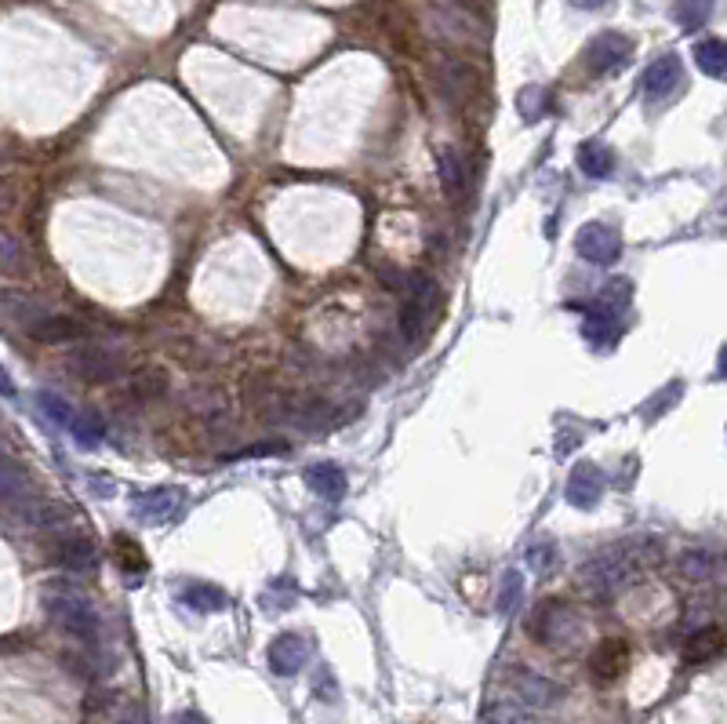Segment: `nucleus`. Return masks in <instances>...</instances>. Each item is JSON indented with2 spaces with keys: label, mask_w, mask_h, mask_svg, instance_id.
Masks as SVG:
<instances>
[{
  "label": "nucleus",
  "mask_w": 727,
  "mask_h": 724,
  "mask_svg": "<svg viewBox=\"0 0 727 724\" xmlns=\"http://www.w3.org/2000/svg\"><path fill=\"white\" fill-rule=\"evenodd\" d=\"M695 62L698 70L706 73V77H713V81H720L727 73V51H724V41H717V37H706V41L695 44Z\"/></svg>",
  "instance_id": "393cba45"
},
{
  "label": "nucleus",
  "mask_w": 727,
  "mask_h": 724,
  "mask_svg": "<svg viewBox=\"0 0 727 724\" xmlns=\"http://www.w3.org/2000/svg\"><path fill=\"white\" fill-rule=\"evenodd\" d=\"M40 495L33 477L15 463H0V506L11 513H19L22 521H30V513L37 510Z\"/></svg>",
  "instance_id": "0eeeda50"
},
{
  "label": "nucleus",
  "mask_w": 727,
  "mask_h": 724,
  "mask_svg": "<svg viewBox=\"0 0 727 724\" xmlns=\"http://www.w3.org/2000/svg\"><path fill=\"white\" fill-rule=\"evenodd\" d=\"M520 601H524V575L506 572V575H502V586H498V612H502V615L517 612Z\"/></svg>",
  "instance_id": "c85d7f7f"
},
{
  "label": "nucleus",
  "mask_w": 727,
  "mask_h": 724,
  "mask_svg": "<svg viewBox=\"0 0 727 724\" xmlns=\"http://www.w3.org/2000/svg\"><path fill=\"white\" fill-rule=\"evenodd\" d=\"M528 634L535 637L538 644H546L553 652H575L582 637H586V623H582V615L564 601H542L531 612L528 619Z\"/></svg>",
  "instance_id": "f03ea898"
},
{
  "label": "nucleus",
  "mask_w": 727,
  "mask_h": 724,
  "mask_svg": "<svg viewBox=\"0 0 727 724\" xmlns=\"http://www.w3.org/2000/svg\"><path fill=\"white\" fill-rule=\"evenodd\" d=\"M629 59H633V41H629L626 33H615V30L593 37L586 48V66H589V73H597V77L626 70Z\"/></svg>",
  "instance_id": "423d86ee"
},
{
  "label": "nucleus",
  "mask_w": 727,
  "mask_h": 724,
  "mask_svg": "<svg viewBox=\"0 0 727 724\" xmlns=\"http://www.w3.org/2000/svg\"><path fill=\"white\" fill-rule=\"evenodd\" d=\"M37 408H40V412H44V415H48V419H51V423H55V426H70V423H73V415H77V412H73V404H70V401H62V397H55V393H48V390L37 393Z\"/></svg>",
  "instance_id": "473e14b6"
},
{
  "label": "nucleus",
  "mask_w": 727,
  "mask_h": 724,
  "mask_svg": "<svg viewBox=\"0 0 727 724\" xmlns=\"http://www.w3.org/2000/svg\"><path fill=\"white\" fill-rule=\"evenodd\" d=\"M30 335L37 342H44V346H66V342L84 339V324L66 317V313H44L30 328Z\"/></svg>",
  "instance_id": "2eb2a0df"
},
{
  "label": "nucleus",
  "mask_w": 727,
  "mask_h": 724,
  "mask_svg": "<svg viewBox=\"0 0 727 724\" xmlns=\"http://www.w3.org/2000/svg\"><path fill=\"white\" fill-rule=\"evenodd\" d=\"M680 77H684V66H680L677 55H658L648 70H644V81H640V88H644V95H648V99H666L669 91L680 84Z\"/></svg>",
  "instance_id": "4468645a"
},
{
  "label": "nucleus",
  "mask_w": 727,
  "mask_h": 724,
  "mask_svg": "<svg viewBox=\"0 0 727 724\" xmlns=\"http://www.w3.org/2000/svg\"><path fill=\"white\" fill-rule=\"evenodd\" d=\"M513 692H517L524 710H546V706L560 703V684H553L549 677L531 674V670H517L513 674Z\"/></svg>",
  "instance_id": "9b49d317"
},
{
  "label": "nucleus",
  "mask_w": 727,
  "mask_h": 724,
  "mask_svg": "<svg viewBox=\"0 0 727 724\" xmlns=\"http://www.w3.org/2000/svg\"><path fill=\"white\" fill-rule=\"evenodd\" d=\"M66 430L73 433V441L80 444V448H99L102 444V423L95 419V415H73V423L66 426Z\"/></svg>",
  "instance_id": "7c9ffc66"
},
{
  "label": "nucleus",
  "mask_w": 727,
  "mask_h": 724,
  "mask_svg": "<svg viewBox=\"0 0 727 724\" xmlns=\"http://www.w3.org/2000/svg\"><path fill=\"white\" fill-rule=\"evenodd\" d=\"M426 26L444 44H484V26L462 4H433L426 11Z\"/></svg>",
  "instance_id": "20e7f679"
},
{
  "label": "nucleus",
  "mask_w": 727,
  "mask_h": 724,
  "mask_svg": "<svg viewBox=\"0 0 727 724\" xmlns=\"http://www.w3.org/2000/svg\"><path fill=\"white\" fill-rule=\"evenodd\" d=\"M30 270V252H26V241L19 233H11L0 226V273L4 277H19V273Z\"/></svg>",
  "instance_id": "6ab92c4d"
},
{
  "label": "nucleus",
  "mask_w": 727,
  "mask_h": 724,
  "mask_svg": "<svg viewBox=\"0 0 727 724\" xmlns=\"http://www.w3.org/2000/svg\"><path fill=\"white\" fill-rule=\"evenodd\" d=\"M171 724H208L204 717L197 714V710H186V714H175L171 717Z\"/></svg>",
  "instance_id": "c9c22d12"
},
{
  "label": "nucleus",
  "mask_w": 727,
  "mask_h": 724,
  "mask_svg": "<svg viewBox=\"0 0 727 724\" xmlns=\"http://www.w3.org/2000/svg\"><path fill=\"white\" fill-rule=\"evenodd\" d=\"M95 492H99V495H110V481H106V477H95Z\"/></svg>",
  "instance_id": "4c0bfd02"
},
{
  "label": "nucleus",
  "mask_w": 727,
  "mask_h": 724,
  "mask_svg": "<svg viewBox=\"0 0 727 724\" xmlns=\"http://www.w3.org/2000/svg\"><path fill=\"white\" fill-rule=\"evenodd\" d=\"M120 724H146V717H139V714H131V717H124Z\"/></svg>",
  "instance_id": "ea45409f"
},
{
  "label": "nucleus",
  "mask_w": 727,
  "mask_h": 724,
  "mask_svg": "<svg viewBox=\"0 0 727 724\" xmlns=\"http://www.w3.org/2000/svg\"><path fill=\"white\" fill-rule=\"evenodd\" d=\"M680 393H684V386H680V383L666 386V390L658 393V401H655V404H648V408H640V415H644V419H655V415L662 412V408H666L669 401H677Z\"/></svg>",
  "instance_id": "f704fd0d"
},
{
  "label": "nucleus",
  "mask_w": 727,
  "mask_h": 724,
  "mask_svg": "<svg viewBox=\"0 0 727 724\" xmlns=\"http://www.w3.org/2000/svg\"><path fill=\"white\" fill-rule=\"evenodd\" d=\"M0 306H4V313H8L11 321H19L26 332H30L33 324L44 317V302H37L33 295H26V292H0Z\"/></svg>",
  "instance_id": "412c9836"
},
{
  "label": "nucleus",
  "mask_w": 727,
  "mask_h": 724,
  "mask_svg": "<svg viewBox=\"0 0 727 724\" xmlns=\"http://www.w3.org/2000/svg\"><path fill=\"white\" fill-rule=\"evenodd\" d=\"M626 644L622 641H604L593 652V659H589V666H593V674H597V681H615V677H622V670H626Z\"/></svg>",
  "instance_id": "a211bd4d"
},
{
  "label": "nucleus",
  "mask_w": 727,
  "mask_h": 724,
  "mask_svg": "<svg viewBox=\"0 0 727 724\" xmlns=\"http://www.w3.org/2000/svg\"><path fill=\"white\" fill-rule=\"evenodd\" d=\"M437 302H440V292L429 277H422V273L408 277V299H404V310H400V332H404V339L411 342L426 332L433 313H437Z\"/></svg>",
  "instance_id": "39448f33"
},
{
  "label": "nucleus",
  "mask_w": 727,
  "mask_h": 724,
  "mask_svg": "<svg viewBox=\"0 0 727 724\" xmlns=\"http://www.w3.org/2000/svg\"><path fill=\"white\" fill-rule=\"evenodd\" d=\"M524 557H528V568L535 575H553L557 572V564H560L557 546H549V543H531Z\"/></svg>",
  "instance_id": "2f4dec72"
},
{
  "label": "nucleus",
  "mask_w": 727,
  "mask_h": 724,
  "mask_svg": "<svg viewBox=\"0 0 727 724\" xmlns=\"http://www.w3.org/2000/svg\"><path fill=\"white\" fill-rule=\"evenodd\" d=\"M604 495V473L597 463H578L568 477V503L575 510H593Z\"/></svg>",
  "instance_id": "f8f14e48"
},
{
  "label": "nucleus",
  "mask_w": 727,
  "mask_h": 724,
  "mask_svg": "<svg viewBox=\"0 0 727 724\" xmlns=\"http://www.w3.org/2000/svg\"><path fill=\"white\" fill-rule=\"evenodd\" d=\"M40 601H44L48 619L59 626L62 634L77 637V641H84V644H99L102 619L80 586L66 583V579H51V583H44V590H40Z\"/></svg>",
  "instance_id": "f257e3e1"
},
{
  "label": "nucleus",
  "mask_w": 727,
  "mask_h": 724,
  "mask_svg": "<svg viewBox=\"0 0 727 724\" xmlns=\"http://www.w3.org/2000/svg\"><path fill=\"white\" fill-rule=\"evenodd\" d=\"M575 252L586 262H593V266H611L622 255V237L608 222H586L575 233Z\"/></svg>",
  "instance_id": "6e6552de"
},
{
  "label": "nucleus",
  "mask_w": 727,
  "mask_h": 724,
  "mask_svg": "<svg viewBox=\"0 0 727 724\" xmlns=\"http://www.w3.org/2000/svg\"><path fill=\"white\" fill-rule=\"evenodd\" d=\"M437 175L451 197H459V193L466 190V161H462V153L455 150V146H444V150L437 153Z\"/></svg>",
  "instance_id": "4be33fe9"
},
{
  "label": "nucleus",
  "mask_w": 727,
  "mask_h": 724,
  "mask_svg": "<svg viewBox=\"0 0 727 724\" xmlns=\"http://www.w3.org/2000/svg\"><path fill=\"white\" fill-rule=\"evenodd\" d=\"M680 572L688 575V579H695V583H702V579H709V575L717 572V557L709 554V550H684L680 554Z\"/></svg>",
  "instance_id": "bb28decb"
},
{
  "label": "nucleus",
  "mask_w": 727,
  "mask_h": 724,
  "mask_svg": "<svg viewBox=\"0 0 727 724\" xmlns=\"http://www.w3.org/2000/svg\"><path fill=\"white\" fill-rule=\"evenodd\" d=\"M578 168H582V175H589V179H608L611 171H615V153L597 139L582 142V146H578Z\"/></svg>",
  "instance_id": "aec40b11"
},
{
  "label": "nucleus",
  "mask_w": 727,
  "mask_h": 724,
  "mask_svg": "<svg viewBox=\"0 0 727 724\" xmlns=\"http://www.w3.org/2000/svg\"><path fill=\"white\" fill-rule=\"evenodd\" d=\"M179 510H182L179 488H153V492H142L139 499H135V517H139L142 524L171 521Z\"/></svg>",
  "instance_id": "ddd939ff"
},
{
  "label": "nucleus",
  "mask_w": 727,
  "mask_h": 724,
  "mask_svg": "<svg viewBox=\"0 0 727 724\" xmlns=\"http://www.w3.org/2000/svg\"><path fill=\"white\" fill-rule=\"evenodd\" d=\"M517 106H520V117H524L528 124L542 121V117H546V110H549V91L538 88V84H531V88L520 91Z\"/></svg>",
  "instance_id": "cd10ccee"
},
{
  "label": "nucleus",
  "mask_w": 727,
  "mask_h": 724,
  "mask_svg": "<svg viewBox=\"0 0 727 724\" xmlns=\"http://www.w3.org/2000/svg\"><path fill=\"white\" fill-rule=\"evenodd\" d=\"M55 561L66 568V572H95V564H99V557H95V546L88 543V539H62L59 550H55Z\"/></svg>",
  "instance_id": "f3484780"
},
{
  "label": "nucleus",
  "mask_w": 727,
  "mask_h": 724,
  "mask_svg": "<svg viewBox=\"0 0 727 724\" xmlns=\"http://www.w3.org/2000/svg\"><path fill=\"white\" fill-rule=\"evenodd\" d=\"M484 724H538L528 717V710L517 703H491L484 710Z\"/></svg>",
  "instance_id": "72a5a7b5"
},
{
  "label": "nucleus",
  "mask_w": 727,
  "mask_h": 724,
  "mask_svg": "<svg viewBox=\"0 0 727 724\" xmlns=\"http://www.w3.org/2000/svg\"><path fill=\"white\" fill-rule=\"evenodd\" d=\"M168 393V372L164 368H139L131 375V397L139 401H160Z\"/></svg>",
  "instance_id": "a878e982"
},
{
  "label": "nucleus",
  "mask_w": 727,
  "mask_h": 724,
  "mask_svg": "<svg viewBox=\"0 0 727 724\" xmlns=\"http://www.w3.org/2000/svg\"><path fill=\"white\" fill-rule=\"evenodd\" d=\"M709 8H713V0H677L673 15H677V22L684 30H695V26H702L709 19Z\"/></svg>",
  "instance_id": "c756f323"
},
{
  "label": "nucleus",
  "mask_w": 727,
  "mask_h": 724,
  "mask_svg": "<svg viewBox=\"0 0 727 724\" xmlns=\"http://www.w3.org/2000/svg\"><path fill=\"white\" fill-rule=\"evenodd\" d=\"M720 648H724V637H720L717 626H702L695 634L684 641V659L688 663H709V659H717Z\"/></svg>",
  "instance_id": "5701e85b"
},
{
  "label": "nucleus",
  "mask_w": 727,
  "mask_h": 724,
  "mask_svg": "<svg viewBox=\"0 0 727 724\" xmlns=\"http://www.w3.org/2000/svg\"><path fill=\"white\" fill-rule=\"evenodd\" d=\"M629 579H633V561L626 557V550L597 554L593 561L582 564V572H578V586H582L593 601H608V597H615Z\"/></svg>",
  "instance_id": "7ed1b4c3"
},
{
  "label": "nucleus",
  "mask_w": 727,
  "mask_h": 724,
  "mask_svg": "<svg viewBox=\"0 0 727 724\" xmlns=\"http://www.w3.org/2000/svg\"><path fill=\"white\" fill-rule=\"evenodd\" d=\"M309 659V641L302 634H280L269 644V670L280 677H295Z\"/></svg>",
  "instance_id": "9d476101"
},
{
  "label": "nucleus",
  "mask_w": 727,
  "mask_h": 724,
  "mask_svg": "<svg viewBox=\"0 0 727 724\" xmlns=\"http://www.w3.org/2000/svg\"><path fill=\"white\" fill-rule=\"evenodd\" d=\"M179 601L193 612H222L226 608V594H222L219 586H208V583H186L179 586Z\"/></svg>",
  "instance_id": "b1692460"
},
{
  "label": "nucleus",
  "mask_w": 727,
  "mask_h": 724,
  "mask_svg": "<svg viewBox=\"0 0 727 724\" xmlns=\"http://www.w3.org/2000/svg\"><path fill=\"white\" fill-rule=\"evenodd\" d=\"M70 368L84 383H110L120 375V357L102 342H80L70 357Z\"/></svg>",
  "instance_id": "1a4fd4ad"
},
{
  "label": "nucleus",
  "mask_w": 727,
  "mask_h": 724,
  "mask_svg": "<svg viewBox=\"0 0 727 724\" xmlns=\"http://www.w3.org/2000/svg\"><path fill=\"white\" fill-rule=\"evenodd\" d=\"M578 11H600V8H608L611 0H571Z\"/></svg>",
  "instance_id": "e433bc0d"
},
{
  "label": "nucleus",
  "mask_w": 727,
  "mask_h": 724,
  "mask_svg": "<svg viewBox=\"0 0 727 724\" xmlns=\"http://www.w3.org/2000/svg\"><path fill=\"white\" fill-rule=\"evenodd\" d=\"M0 390L8 393V397H11V393H15V386H11V379H8V375H4V372H0Z\"/></svg>",
  "instance_id": "58836bf2"
},
{
  "label": "nucleus",
  "mask_w": 727,
  "mask_h": 724,
  "mask_svg": "<svg viewBox=\"0 0 727 724\" xmlns=\"http://www.w3.org/2000/svg\"><path fill=\"white\" fill-rule=\"evenodd\" d=\"M306 484L320 495V499H328V503H335V499H342V495H346V473H342L335 463L309 466V470H306Z\"/></svg>",
  "instance_id": "dca6fc26"
}]
</instances>
